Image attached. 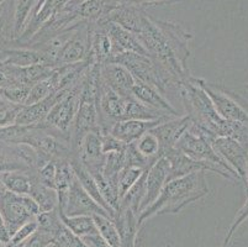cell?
I'll use <instances>...</instances> for the list:
<instances>
[{"label": "cell", "instance_id": "cell-1", "mask_svg": "<svg viewBox=\"0 0 248 247\" xmlns=\"http://www.w3.org/2000/svg\"><path fill=\"white\" fill-rule=\"evenodd\" d=\"M147 56L182 85L190 77L186 61L191 35L177 24L146 16L136 33Z\"/></svg>", "mask_w": 248, "mask_h": 247}, {"label": "cell", "instance_id": "cell-2", "mask_svg": "<svg viewBox=\"0 0 248 247\" xmlns=\"http://www.w3.org/2000/svg\"><path fill=\"white\" fill-rule=\"evenodd\" d=\"M209 194L204 171L193 172L186 176L169 181L162 189L158 198L139 215L142 226L150 217L162 214H178L188 204L198 201Z\"/></svg>", "mask_w": 248, "mask_h": 247}, {"label": "cell", "instance_id": "cell-3", "mask_svg": "<svg viewBox=\"0 0 248 247\" xmlns=\"http://www.w3.org/2000/svg\"><path fill=\"white\" fill-rule=\"evenodd\" d=\"M100 83V66L90 65L85 71L79 94V105L69 129V145L76 155L83 137L99 128L98 95Z\"/></svg>", "mask_w": 248, "mask_h": 247}, {"label": "cell", "instance_id": "cell-4", "mask_svg": "<svg viewBox=\"0 0 248 247\" xmlns=\"http://www.w3.org/2000/svg\"><path fill=\"white\" fill-rule=\"evenodd\" d=\"M107 63H117V65L124 66L127 68L137 82L152 85L163 95H167L173 89H177L178 92L180 89V84H178L172 77L145 54L126 52V53L114 56Z\"/></svg>", "mask_w": 248, "mask_h": 247}, {"label": "cell", "instance_id": "cell-5", "mask_svg": "<svg viewBox=\"0 0 248 247\" xmlns=\"http://www.w3.org/2000/svg\"><path fill=\"white\" fill-rule=\"evenodd\" d=\"M175 147L180 149L183 153H186L188 157L215 167L220 172L221 177H224L226 180L241 181L237 173L216 153L214 147L211 146L210 140L207 139L204 132L194 125L193 122L180 136V139L175 144Z\"/></svg>", "mask_w": 248, "mask_h": 247}, {"label": "cell", "instance_id": "cell-6", "mask_svg": "<svg viewBox=\"0 0 248 247\" xmlns=\"http://www.w3.org/2000/svg\"><path fill=\"white\" fill-rule=\"evenodd\" d=\"M41 213L37 203L28 194H16L5 190L0 196V215L3 217L10 237L24 224L35 220Z\"/></svg>", "mask_w": 248, "mask_h": 247}, {"label": "cell", "instance_id": "cell-7", "mask_svg": "<svg viewBox=\"0 0 248 247\" xmlns=\"http://www.w3.org/2000/svg\"><path fill=\"white\" fill-rule=\"evenodd\" d=\"M199 84L210 98L214 108L221 117L233 122H241L248 125V101L242 97L225 89L221 85L207 83L202 78H198Z\"/></svg>", "mask_w": 248, "mask_h": 247}, {"label": "cell", "instance_id": "cell-8", "mask_svg": "<svg viewBox=\"0 0 248 247\" xmlns=\"http://www.w3.org/2000/svg\"><path fill=\"white\" fill-rule=\"evenodd\" d=\"M82 81L77 83L73 88H71L69 92L49 110L48 115L45 120V124H47L49 128L69 136V129H71L72 122L76 117L77 110H78V105H79Z\"/></svg>", "mask_w": 248, "mask_h": 247}, {"label": "cell", "instance_id": "cell-9", "mask_svg": "<svg viewBox=\"0 0 248 247\" xmlns=\"http://www.w3.org/2000/svg\"><path fill=\"white\" fill-rule=\"evenodd\" d=\"M61 213L67 216H78V215H103L109 216V213L99 205L89 194L83 189L78 180H74L72 185L69 187L68 193L64 204L62 207H58Z\"/></svg>", "mask_w": 248, "mask_h": 247}, {"label": "cell", "instance_id": "cell-10", "mask_svg": "<svg viewBox=\"0 0 248 247\" xmlns=\"http://www.w3.org/2000/svg\"><path fill=\"white\" fill-rule=\"evenodd\" d=\"M210 144L216 153L237 173L241 182H245L248 147L243 146L237 140L226 136H216L210 140Z\"/></svg>", "mask_w": 248, "mask_h": 247}, {"label": "cell", "instance_id": "cell-11", "mask_svg": "<svg viewBox=\"0 0 248 247\" xmlns=\"http://www.w3.org/2000/svg\"><path fill=\"white\" fill-rule=\"evenodd\" d=\"M169 171H170V163L166 156H161L150 167V169L147 171V176H146L145 197L140 205L139 215L158 198L163 187L168 182Z\"/></svg>", "mask_w": 248, "mask_h": 247}, {"label": "cell", "instance_id": "cell-12", "mask_svg": "<svg viewBox=\"0 0 248 247\" xmlns=\"http://www.w3.org/2000/svg\"><path fill=\"white\" fill-rule=\"evenodd\" d=\"M99 22L104 27V30L107 31L112 46V56L126 53V52H135V53L145 54L147 56V52L143 49L140 40L135 33H130L128 30L124 29L116 22L112 21H95Z\"/></svg>", "mask_w": 248, "mask_h": 247}, {"label": "cell", "instance_id": "cell-13", "mask_svg": "<svg viewBox=\"0 0 248 247\" xmlns=\"http://www.w3.org/2000/svg\"><path fill=\"white\" fill-rule=\"evenodd\" d=\"M190 117L188 115H184V116H177L166 120V121L157 125L155 128L151 129V132L155 135V137L159 141L161 156L166 155L168 151L174 148L175 144L180 139V136L190 126Z\"/></svg>", "mask_w": 248, "mask_h": 247}, {"label": "cell", "instance_id": "cell-14", "mask_svg": "<svg viewBox=\"0 0 248 247\" xmlns=\"http://www.w3.org/2000/svg\"><path fill=\"white\" fill-rule=\"evenodd\" d=\"M69 89L60 90V92L53 93V94L42 99V100L37 101V103L30 104V105H24L19 114H17L16 119H15V124L20 126H31L45 122L49 110L53 108V105L58 100H61L69 92Z\"/></svg>", "mask_w": 248, "mask_h": 247}, {"label": "cell", "instance_id": "cell-15", "mask_svg": "<svg viewBox=\"0 0 248 247\" xmlns=\"http://www.w3.org/2000/svg\"><path fill=\"white\" fill-rule=\"evenodd\" d=\"M173 115H167V116L159 117L155 120H121V121L115 122L111 130L109 131L112 136L120 140L124 144L128 145L139 140L143 133L150 131L151 129L155 128L157 125L164 122L166 120L172 119Z\"/></svg>", "mask_w": 248, "mask_h": 247}, {"label": "cell", "instance_id": "cell-16", "mask_svg": "<svg viewBox=\"0 0 248 247\" xmlns=\"http://www.w3.org/2000/svg\"><path fill=\"white\" fill-rule=\"evenodd\" d=\"M100 81L104 84L121 95H131L136 79L127 68L117 63L100 66Z\"/></svg>", "mask_w": 248, "mask_h": 247}, {"label": "cell", "instance_id": "cell-17", "mask_svg": "<svg viewBox=\"0 0 248 247\" xmlns=\"http://www.w3.org/2000/svg\"><path fill=\"white\" fill-rule=\"evenodd\" d=\"M163 156H166V157L168 158L169 163H170V171H169L168 182L169 181L175 180V178H179V177L186 176V174L189 173L199 171H209L220 174V172H218L215 167L210 166V165H206V163L198 162V161L188 157L186 153H183L180 149L177 148V147H174V148H172L170 151H168V152Z\"/></svg>", "mask_w": 248, "mask_h": 247}, {"label": "cell", "instance_id": "cell-18", "mask_svg": "<svg viewBox=\"0 0 248 247\" xmlns=\"http://www.w3.org/2000/svg\"><path fill=\"white\" fill-rule=\"evenodd\" d=\"M76 156L82 162L85 168L104 166L105 155L101 149V130H94L88 132L83 137Z\"/></svg>", "mask_w": 248, "mask_h": 247}, {"label": "cell", "instance_id": "cell-19", "mask_svg": "<svg viewBox=\"0 0 248 247\" xmlns=\"http://www.w3.org/2000/svg\"><path fill=\"white\" fill-rule=\"evenodd\" d=\"M131 94L140 103L145 104V105L155 109V110H159V112L173 115V116H178V110L166 98V95L162 94L158 89H155L152 85L136 81Z\"/></svg>", "mask_w": 248, "mask_h": 247}, {"label": "cell", "instance_id": "cell-20", "mask_svg": "<svg viewBox=\"0 0 248 247\" xmlns=\"http://www.w3.org/2000/svg\"><path fill=\"white\" fill-rule=\"evenodd\" d=\"M112 221L116 225L121 240V247H136L140 224L139 215L128 208H119Z\"/></svg>", "mask_w": 248, "mask_h": 247}, {"label": "cell", "instance_id": "cell-21", "mask_svg": "<svg viewBox=\"0 0 248 247\" xmlns=\"http://www.w3.org/2000/svg\"><path fill=\"white\" fill-rule=\"evenodd\" d=\"M5 71V73L10 77L15 83L20 84L30 85L32 87L37 82L47 78L52 74L55 68L49 67L45 63L40 65L29 66V67H11V66H4L1 67Z\"/></svg>", "mask_w": 248, "mask_h": 247}, {"label": "cell", "instance_id": "cell-22", "mask_svg": "<svg viewBox=\"0 0 248 247\" xmlns=\"http://www.w3.org/2000/svg\"><path fill=\"white\" fill-rule=\"evenodd\" d=\"M3 66L11 67H29V66L45 63L44 54L37 49L30 47H15V49H3Z\"/></svg>", "mask_w": 248, "mask_h": 247}, {"label": "cell", "instance_id": "cell-23", "mask_svg": "<svg viewBox=\"0 0 248 247\" xmlns=\"http://www.w3.org/2000/svg\"><path fill=\"white\" fill-rule=\"evenodd\" d=\"M29 196L37 203L41 212H49L58 207V193L57 190L45 185L37 178V174L33 173L32 185H31Z\"/></svg>", "mask_w": 248, "mask_h": 247}, {"label": "cell", "instance_id": "cell-24", "mask_svg": "<svg viewBox=\"0 0 248 247\" xmlns=\"http://www.w3.org/2000/svg\"><path fill=\"white\" fill-rule=\"evenodd\" d=\"M33 173L35 171H14L1 173L0 178L3 181L6 190L16 194H28L29 196L31 185H32Z\"/></svg>", "mask_w": 248, "mask_h": 247}, {"label": "cell", "instance_id": "cell-25", "mask_svg": "<svg viewBox=\"0 0 248 247\" xmlns=\"http://www.w3.org/2000/svg\"><path fill=\"white\" fill-rule=\"evenodd\" d=\"M37 0H14L13 11V40L16 41L24 33Z\"/></svg>", "mask_w": 248, "mask_h": 247}, {"label": "cell", "instance_id": "cell-26", "mask_svg": "<svg viewBox=\"0 0 248 247\" xmlns=\"http://www.w3.org/2000/svg\"><path fill=\"white\" fill-rule=\"evenodd\" d=\"M60 215L63 224H64L72 232H74L77 236H79L80 239H83V237L85 236H90V235L99 234V231L95 225V221H94L93 216H90V215L67 216V215H64L61 212Z\"/></svg>", "mask_w": 248, "mask_h": 247}, {"label": "cell", "instance_id": "cell-27", "mask_svg": "<svg viewBox=\"0 0 248 247\" xmlns=\"http://www.w3.org/2000/svg\"><path fill=\"white\" fill-rule=\"evenodd\" d=\"M147 171L143 172V174L140 177L139 181L120 199L119 208H128V209H131L132 212L139 215L140 205H141L142 200H143L146 192V176H147Z\"/></svg>", "mask_w": 248, "mask_h": 247}, {"label": "cell", "instance_id": "cell-28", "mask_svg": "<svg viewBox=\"0 0 248 247\" xmlns=\"http://www.w3.org/2000/svg\"><path fill=\"white\" fill-rule=\"evenodd\" d=\"M125 167V151L121 152H111L105 155L103 166V176L109 184L117 188V177L121 169Z\"/></svg>", "mask_w": 248, "mask_h": 247}, {"label": "cell", "instance_id": "cell-29", "mask_svg": "<svg viewBox=\"0 0 248 247\" xmlns=\"http://www.w3.org/2000/svg\"><path fill=\"white\" fill-rule=\"evenodd\" d=\"M99 235L111 247H121V240L116 225L111 217L103 215H93Z\"/></svg>", "mask_w": 248, "mask_h": 247}, {"label": "cell", "instance_id": "cell-30", "mask_svg": "<svg viewBox=\"0 0 248 247\" xmlns=\"http://www.w3.org/2000/svg\"><path fill=\"white\" fill-rule=\"evenodd\" d=\"M53 247H88L85 242L62 223L51 232Z\"/></svg>", "mask_w": 248, "mask_h": 247}, {"label": "cell", "instance_id": "cell-31", "mask_svg": "<svg viewBox=\"0 0 248 247\" xmlns=\"http://www.w3.org/2000/svg\"><path fill=\"white\" fill-rule=\"evenodd\" d=\"M139 152L148 158H157L161 157V146H159L158 139L153 135L151 131H147L146 133L140 137L139 140L134 142Z\"/></svg>", "mask_w": 248, "mask_h": 247}, {"label": "cell", "instance_id": "cell-32", "mask_svg": "<svg viewBox=\"0 0 248 247\" xmlns=\"http://www.w3.org/2000/svg\"><path fill=\"white\" fill-rule=\"evenodd\" d=\"M143 169L137 168V167L125 166L117 177V188H119V196L120 199L126 194L130 188L139 181L140 177L143 174Z\"/></svg>", "mask_w": 248, "mask_h": 247}, {"label": "cell", "instance_id": "cell-33", "mask_svg": "<svg viewBox=\"0 0 248 247\" xmlns=\"http://www.w3.org/2000/svg\"><path fill=\"white\" fill-rule=\"evenodd\" d=\"M157 160H155V158H148L142 155V153H140L134 142L128 144L125 148V166L137 167V168H141L143 171H147Z\"/></svg>", "mask_w": 248, "mask_h": 247}, {"label": "cell", "instance_id": "cell-34", "mask_svg": "<svg viewBox=\"0 0 248 247\" xmlns=\"http://www.w3.org/2000/svg\"><path fill=\"white\" fill-rule=\"evenodd\" d=\"M31 87L25 84H14L8 88H0V95L8 99L9 101L20 105H25L29 97Z\"/></svg>", "mask_w": 248, "mask_h": 247}, {"label": "cell", "instance_id": "cell-35", "mask_svg": "<svg viewBox=\"0 0 248 247\" xmlns=\"http://www.w3.org/2000/svg\"><path fill=\"white\" fill-rule=\"evenodd\" d=\"M247 219H248V194H247V199H246L245 204H243L242 208L238 210L237 214H236V216H234L233 221H232L231 226H230L229 230H227V234H226V236H225V240H224V242H222V246L221 247H229L230 246L234 232L237 231V229L240 228V226L242 225V224L245 223Z\"/></svg>", "mask_w": 248, "mask_h": 247}, {"label": "cell", "instance_id": "cell-36", "mask_svg": "<svg viewBox=\"0 0 248 247\" xmlns=\"http://www.w3.org/2000/svg\"><path fill=\"white\" fill-rule=\"evenodd\" d=\"M126 146L127 145L121 142L110 132H101V149H103L104 155L125 151Z\"/></svg>", "mask_w": 248, "mask_h": 247}, {"label": "cell", "instance_id": "cell-37", "mask_svg": "<svg viewBox=\"0 0 248 247\" xmlns=\"http://www.w3.org/2000/svg\"><path fill=\"white\" fill-rule=\"evenodd\" d=\"M52 246V235L47 231L37 230L26 240L24 247H49Z\"/></svg>", "mask_w": 248, "mask_h": 247}, {"label": "cell", "instance_id": "cell-38", "mask_svg": "<svg viewBox=\"0 0 248 247\" xmlns=\"http://www.w3.org/2000/svg\"><path fill=\"white\" fill-rule=\"evenodd\" d=\"M82 240L85 242L88 247H111L99 234L85 236Z\"/></svg>", "mask_w": 248, "mask_h": 247}, {"label": "cell", "instance_id": "cell-39", "mask_svg": "<svg viewBox=\"0 0 248 247\" xmlns=\"http://www.w3.org/2000/svg\"><path fill=\"white\" fill-rule=\"evenodd\" d=\"M14 84H20V83H15V82L5 73V71H4L3 68L0 67V88H8Z\"/></svg>", "mask_w": 248, "mask_h": 247}, {"label": "cell", "instance_id": "cell-40", "mask_svg": "<svg viewBox=\"0 0 248 247\" xmlns=\"http://www.w3.org/2000/svg\"><path fill=\"white\" fill-rule=\"evenodd\" d=\"M0 240H3L5 244L10 240V234H9V231L6 229L5 223H4L1 215H0Z\"/></svg>", "mask_w": 248, "mask_h": 247}, {"label": "cell", "instance_id": "cell-41", "mask_svg": "<svg viewBox=\"0 0 248 247\" xmlns=\"http://www.w3.org/2000/svg\"><path fill=\"white\" fill-rule=\"evenodd\" d=\"M147 4H172L175 3V1H179V0H143Z\"/></svg>", "mask_w": 248, "mask_h": 247}, {"label": "cell", "instance_id": "cell-42", "mask_svg": "<svg viewBox=\"0 0 248 247\" xmlns=\"http://www.w3.org/2000/svg\"><path fill=\"white\" fill-rule=\"evenodd\" d=\"M245 185H246V193L248 194V157H247V167H246V177H245Z\"/></svg>", "mask_w": 248, "mask_h": 247}, {"label": "cell", "instance_id": "cell-43", "mask_svg": "<svg viewBox=\"0 0 248 247\" xmlns=\"http://www.w3.org/2000/svg\"><path fill=\"white\" fill-rule=\"evenodd\" d=\"M0 190H6L5 187H4V183L3 181H1V178H0Z\"/></svg>", "mask_w": 248, "mask_h": 247}, {"label": "cell", "instance_id": "cell-44", "mask_svg": "<svg viewBox=\"0 0 248 247\" xmlns=\"http://www.w3.org/2000/svg\"><path fill=\"white\" fill-rule=\"evenodd\" d=\"M5 242L3 241V240H0V247H5Z\"/></svg>", "mask_w": 248, "mask_h": 247}, {"label": "cell", "instance_id": "cell-45", "mask_svg": "<svg viewBox=\"0 0 248 247\" xmlns=\"http://www.w3.org/2000/svg\"><path fill=\"white\" fill-rule=\"evenodd\" d=\"M4 1H5V0H0V5H1V4H3Z\"/></svg>", "mask_w": 248, "mask_h": 247}, {"label": "cell", "instance_id": "cell-46", "mask_svg": "<svg viewBox=\"0 0 248 247\" xmlns=\"http://www.w3.org/2000/svg\"><path fill=\"white\" fill-rule=\"evenodd\" d=\"M3 192H5V190H0V196H1V194H3Z\"/></svg>", "mask_w": 248, "mask_h": 247}, {"label": "cell", "instance_id": "cell-47", "mask_svg": "<svg viewBox=\"0 0 248 247\" xmlns=\"http://www.w3.org/2000/svg\"><path fill=\"white\" fill-rule=\"evenodd\" d=\"M3 49V47H1V46H0V49Z\"/></svg>", "mask_w": 248, "mask_h": 247}]
</instances>
